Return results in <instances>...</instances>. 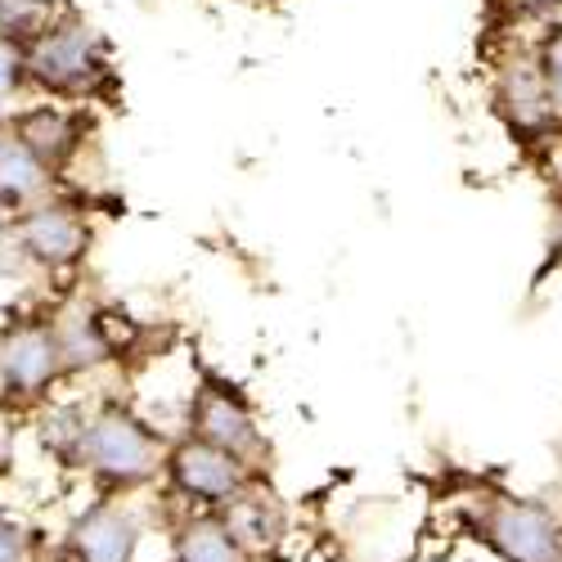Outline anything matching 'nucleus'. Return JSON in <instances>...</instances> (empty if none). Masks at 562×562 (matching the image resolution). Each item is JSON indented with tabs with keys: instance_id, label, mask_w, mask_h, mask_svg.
Here are the masks:
<instances>
[{
	"instance_id": "11",
	"label": "nucleus",
	"mask_w": 562,
	"mask_h": 562,
	"mask_svg": "<svg viewBox=\"0 0 562 562\" xmlns=\"http://www.w3.org/2000/svg\"><path fill=\"white\" fill-rule=\"evenodd\" d=\"M171 562H248V558L229 540V531L221 527L216 513H199V518H184L176 527Z\"/></svg>"
},
{
	"instance_id": "3",
	"label": "nucleus",
	"mask_w": 562,
	"mask_h": 562,
	"mask_svg": "<svg viewBox=\"0 0 562 562\" xmlns=\"http://www.w3.org/2000/svg\"><path fill=\"white\" fill-rule=\"evenodd\" d=\"M162 473L171 477V486H176L184 499L207 504L212 513L225 508L234 495H244V491L252 486L248 463H239L234 454H225V450H216V446H203V441H194V437H184L180 446L167 450Z\"/></svg>"
},
{
	"instance_id": "16",
	"label": "nucleus",
	"mask_w": 562,
	"mask_h": 562,
	"mask_svg": "<svg viewBox=\"0 0 562 562\" xmlns=\"http://www.w3.org/2000/svg\"><path fill=\"white\" fill-rule=\"evenodd\" d=\"M0 562H32V536L14 518L0 513Z\"/></svg>"
},
{
	"instance_id": "2",
	"label": "nucleus",
	"mask_w": 562,
	"mask_h": 562,
	"mask_svg": "<svg viewBox=\"0 0 562 562\" xmlns=\"http://www.w3.org/2000/svg\"><path fill=\"white\" fill-rule=\"evenodd\" d=\"M477 531L504 562H562V518L544 499L495 495L482 508Z\"/></svg>"
},
{
	"instance_id": "13",
	"label": "nucleus",
	"mask_w": 562,
	"mask_h": 562,
	"mask_svg": "<svg viewBox=\"0 0 562 562\" xmlns=\"http://www.w3.org/2000/svg\"><path fill=\"white\" fill-rule=\"evenodd\" d=\"M508 104H513V113H518V122H527V126H536V122H544L553 113L536 64H518L508 72Z\"/></svg>"
},
{
	"instance_id": "5",
	"label": "nucleus",
	"mask_w": 562,
	"mask_h": 562,
	"mask_svg": "<svg viewBox=\"0 0 562 562\" xmlns=\"http://www.w3.org/2000/svg\"><path fill=\"white\" fill-rule=\"evenodd\" d=\"M100 72H104V55L90 27H55L27 55V77L50 90H86Z\"/></svg>"
},
{
	"instance_id": "14",
	"label": "nucleus",
	"mask_w": 562,
	"mask_h": 562,
	"mask_svg": "<svg viewBox=\"0 0 562 562\" xmlns=\"http://www.w3.org/2000/svg\"><path fill=\"white\" fill-rule=\"evenodd\" d=\"M27 77V55L19 50V41L0 32V113H5L19 95V86Z\"/></svg>"
},
{
	"instance_id": "15",
	"label": "nucleus",
	"mask_w": 562,
	"mask_h": 562,
	"mask_svg": "<svg viewBox=\"0 0 562 562\" xmlns=\"http://www.w3.org/2000/svg\"><path fill=\"white\" fill-rule=\"evenodd\" d=\"M540 81H544V95H549V109L562 113V27L544 41V50H540Z\"/></svg>"
},
{
	"instance_id": "17",
	"label": "nucleus",
	"mask_w": 562,
	"mask_h": 562,
	"mask_svg": "<svg viewBox=\"0 0 562 562\" xmlns=\"http://www.w3.org/2000/svg\"><path fill=\"white\" fill-rule=\"evenodd\" d=\"M558 27H562V5H558Z\"/></svg>"
},
{
	"instance_id": "4",
	"label": "nucleus",
	"mask_w": 562,
	"mask_h": 562,
	"mask_svg": "<svg viewBox=\"0 0 562 562\" xmlns=\"http://www.w3.org/2000/svg\"><path fill=\"white\" fill-rule=\"evenodd\" d=\"M190 437L203 441V446H216V450L234 454V459L248 463V468L261 454V428H257L248 401L234 392V387H225V383H203L194 392Z\"/></svg>"
},
{
	"instance_id": "1",
	"label": "nucleus",
	"mask_w": 562,
	"mask_h": 562,
	"mask_svg": "<svg viewBox=\"0 0 562 562\" xmlns=\"http://www.w3.org/2000/svg\"><path fill=\"white\" fill-rule=\"evenodd\" d=\"M77 459L104 491H135L162 473L167 446L149 424H139L131 409L104 405L90 424H81Z\"/></svg>"
},
{
	"instance_id": "6",
	"label": "nucleus",
	"mask_w": 562,
	"mask_h": 562,
	"mask_svg": "<svg viewBox=\"0 0 562 562\" xmlns=\"http://www.w3.org/2000/svg\"><path fill=\"white\" fill-rule=\"evenodd\" d=\"M64 369L68 364H64L59 329L45 324V319L19 324V329H10L5 342H0V379H5L10 392L36 396V392L50 387Z\"/></svg>"
},
{
	"instance_id": "9",
	"label": "nucleus",
	"mask_w": 562,
	"mask_h": 562,
	"mask_svg": "<svg viewBox=\"0 0 562 562\" xmlns=\"http://www.w3.org/2000/svg\"><path fill=\"white\" fill-rule=\"evenodd\" d=\"M216 518L229 531V540L244 549V558L270 549L279 536H284V508H279L270 495L252 491V486L244 495H234L225 508H216Z\"/></svg>"
},
{
	"instance_id": "8",
	"label": "nucleus",
	"mask_w": 562,
	"mask_h": 562,
	"mask_svg": "<svg viewBox=\"0 0 562 562\" xmlns=\"http://www.w3.org/2000/svg\"><path fill=\"white\" fill-rule=\"evenodd\" d=\"M68 549L77 562H135L139 549V522L113 499H100L86 508L68 531Z\"/></svg>"
},
{
	"instance_id": "10",
	"label": "nucleus",
	"mask_w": 562,
	"mask_h": 562,
	"mask_svg": "<svg viewBox=\"0 0 562 562\" xmlns=\"http://www.w3.org/2000/svg\"><path fill=\"white\" fill-rule=\"evenodd\" d=\"M45 190H50V171L10 131H0V212H32Z\"/></svg>"
},
{
	"instance_id": "12",
	"label": "nucleus",
	"mask_w": 562,
	"mask_h": 562,
	"mask_svg": "<svg viewBox=\"0 0 562 562\" xmlns=\"http://www.w3.org/2000/svg\"><path fill=\"white\" fill-rule=\"evenodd\" d=\"M19 145L45 167V171H55L72 149H77V131H72V122L59 113V109H36V113H27L23 122H19V131H10Z\"/></svg>"
},
{
	"instance_id": "7",
	"label": "nucleus",
	"mask_w": 562,
	"mask_h": 562,
	"mask_svg": "<svg viewBox=\"0 0 562 562\" xmlns=\"http://www.w3.org/2000/svg\"><path fill=\"white\" fill-rule=\"evenodd\" d=\"M86 239H90L86 221L72 207H59V203H36L19 221V252L36 266H50V270L81 261Z\"/></svg>"
}]
</instances>
